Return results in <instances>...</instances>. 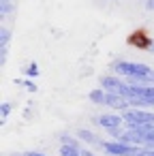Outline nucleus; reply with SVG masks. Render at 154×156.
<instances>
[{"mask_svg":"<svg viewBox=\"0 0 154 156\" xmlns=\"http://www.w3.org/2000/svg\"><path fill=\"white\" fill-rule=\"evenodd\" d=\"M128 43H135L137 47H148V45H150V41L145 39V32H143V30H137L135 34H131V37H128Z\"/></svg>","mask_w":154,"mask_h":156,"instance_id":"f257e3e1","label":"nucleus"}]
</instances>
